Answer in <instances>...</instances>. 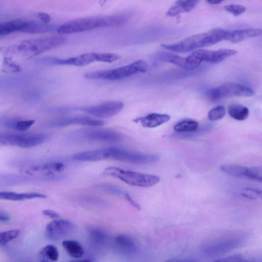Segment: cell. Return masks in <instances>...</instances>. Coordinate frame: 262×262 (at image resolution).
Returning a JSON list of instances; mask_svg holds the SVG:
<instances>
[{
	"label": "cell",
	"mask_w": 262,
	"mask_h": 262,
	"mask_svg": "<svg viewBox=\"0 0 262 262\" xmlns=\"http://www.w3.org/2000/svg\"><path fill=\"white\" fill-rule=\"evenodd\" d=\"M130 17L126 13L112 15L80 18L66 22L57 28L60 34H67L99 28L118 27L125 24Z\"/></svg>",
	"instance_id": "1"
},
{
	"label": "cell",
	"mask_w": 262,
	"mask_h": 262,
	"mask_svg": "<svg viewBox=\"0 0 262 262\" xmlns=\"http://www.w3.org/2000/svg\"><path fill=\"white\" fill-rule=\"evenodd\" d=\"M228 31L213 29L207 32L189 36L179 42L172 44H161L165 49L177 52H187L200 48L214 45L226 40Z\"/></svg>",
	"instance_id": "2"
},
{
	"label": "cell",
	"mask_w": 262,
	"mask_h": 262,
	"mask_svg": "<svg viewBox=\"0 0 262 262\" xmlns=\"http://www.w3.org/2000/svg\"><path fill=\"white\" fill-rule=\"evenodd\" d=\"M67 38L63 36H50L29 39L13 47L11 51L23 56H36L64 45Z\"/></svg>",
	"instance_id": "3"
},
{
	"label": "cell",
	"mask_w": 262,
	"mask_h": 262,
	"mask_svg": "<svg viewBox=\"0 0 262 262\" xmlns=\"http://www.w3.org/2000/svg\"><path fill=\"white\" fill-rule=\"evenodd\" d=\"M146 62L138 60L127 65L117 68L86 73L84 77L89 79L115 81L133 76L147 70Z\"/></svg>",
	"instance_id": "4"
},
{
	"label": "cell",
	"mask_w": 262,
	"mask_h": 262,
	"mask_svg": "<svg viewBox=\"0 0 262 262\" xmlns=\"http://www.w3.org/2000/svg\"><path fill=\"white\" fill-rule=\"evenodd\" d=\"M12 165L18 167L21 172L32 176H50L62 171L65 167L63 163L56 161L35 160H15Z\"/></svg>",
	"instance_id": "5"
},
{
	"label": "cell",
	"mask_w": 262,
	"mask_h": 262,
	"mask_svg": "<svg viewBox=\"0 0 262 262\" xmlns=\"http://www.w3.org/2000/svg\"><path fill=\"white\" fill-rule=\"evenodd\" d=\"M105 175L116 178L129 185L141 187L152 186L160 181L157 176L111 166L103 170Z\"/></svg>",
	"instance_id": "6"
},
{
	"label": "cell",
	"mask_w": 262,
	"mask_h": 262,
	"mask_svg": "<svg viewBox=\"0 0 262 262\" xmlns=\"http://www.w3.org/2000/svg\"><path fill=\"white\" fill-rule=\"evenodd\" d=\"M120 58V56L116 53L91 52L65 59L50 56L48 59V63L49 65L83 67L96 61L111 63Z\"/></svg>",
	"instance_id": "7"
},
{
	"label": "cell",
	"mask_w": 262,
	"mask_h": 262,
	"mask_svg": "<svg viewBox=\"0 0 262 262\" xmlns=\"http://www.w3.org/2000/svg\"><path fill=\"white\" fill-rule=\"evenodd\" d=\"M49 135L46 133L18 135L0 133V146H16L31 148L40 145L47 140Z\"/></svg>",
	"instance_id": "8"
},
{
	"label": "cell",
	"mask_w": 262,
	"mask_h": 262,
	"mask_svg": "<svg viewBox=\"0 0 262 262\" xmlns=\"http://www.w3.org/2000/svg\"><path fill=\"white\" fill-rule=\"evenodd\" d=\"M74 141H99L114 142L121 140V135L108 129H83L72 133L69 137Z\"/></svg>",
	"instance_id": "9"
},
{
	"label": "cell",
	"mask_w": 262,
	"mask_h": 262,
	"mask_svg": "<svg viewBox=\"0 0 262 262\" xmlns=\"http://www.w3.org/2000/svg\"><path fill=\"white\" fill-rule=\"evenodd\" d=\"M237 53V51L228 49L217 51L198 50L186 57L188 62L195 69L202 62L217 63Z\"/></svg>",
	"instance_id": "10"
},
{
	"label": "cell",
	"mask_w": 262,
	"mask_h": 262,
	"mask_svg": "<svg viewBox=\"0 0 262 262\" xmlns=\"http://www.w3.org/2000/svg\"><path fill=\"white\" fill-rule=\"evenodd\" d=\"M63 178V176L56 174L50 176H32L25 173L0 174V187L39 182L57 181Z\"/></svg>",
	"instance_id": "11"
},
{
	"label": "cell",
	"mask_w": 262,
	"mask_h": 262,
	"mask_svg": "<svg viewBox=\"0 0 262 262\" xmlns=\"http://www.w3.org/2000/svg\"><path fill=\"white\" fill-rule=\"evenodd\" d=\"M102 152L103 160L111 159L138 164H147L150 161L147 154L131 151L120 147L103 148Z\"/></svg>",
	"instance_id": "12"
},
{
	"label": "cell",
	"mask_w": 262,
	"mask_h": 262,
	"mask_svg": "<svg viewBox=\"0 0 262 262\" xmlns=\"http://www.w3.org/2000/svg\"><path fill=\"white\" fill-rule=\"evenodd\" d=\"M254 94L251 88L235 83H226L211 88L207 93L208 98L212 101L232 96L250 97Z\"/></svg>",
	"instance_id": "13"
},
{
	"label": "cell",
	"mask_w": 262,
	"mask_h": 262,
	"mask_svg": "<svg viewBox=\"0 0 262 262\" xmlns=\"http://www.w3.org/2000/svg\"><path fill=\"white\" fill-rule=\"evenodd\" d=\"M124 104L120 101H110L81 108L85 113L100 118L112 117L122 111Z\"/></svg>",
	"instance_id": "14"
},
{
	"label": "cell",
	"mask_w": 262,
	"mask_h": 262,
	"mask_svg": "<svg viewBox=\"0 0 262 262\" xmlns=\"http://www.w3.org/2000/svg\"><path fill=\"white\" fill-rule=\"evenodd\" d=\"M46 229L49 239L58 241L70 234L74 229V225L69 221L55 220L49 223Z\"/></svg>",
	"instance_id": "15"
},
{
	"label": "cell",
	"mask_w": 262,
	"mask_h": 262,
	"mask_svg": "<svg viewBox=\"0 0 262 262\" xmlns=\"http://www.w3.org/2000/svg\"><path fill=\"white\" fill-rule=\"evenodd\" d=\"M15 31L37 34L47 32L53 30L55 27L34 20L16 19L13 20Z\"/></svg>",
	"instance_id": "16"
},
{
	"label": "cell",
	"mask_w": 262,
	"mask_h": 262,
	"mask_svg": "<svg viewBox=\"0 0 262 262\" xmlns=\"http://www.w3.org/2000/svg\"><path fill=\"white\" fill-rule=\"evenodd\" d=\"M74 124L89 126H99L103 124V122L86 116H76L55 120L50 122L49 124V126L51 127L59 128Z\"/></svg>",
	"instance_id": "17"
},
{
	"label": "cell",
	"mask_w": 262,
	"mask_h": 262,
	"mask_svg": "<svg viewBox=\"0 0 262 262\" xmlns=\"http://www.w3.org/2000/svg\"><path fill=\"white\" fill-rule=\"evenodd\" d=\"M242 242L243 239L237 237L225 239L206 246L204 251L211 255H220L237 248Z\"/></svg>",
	"instance_id": "18"
},
{
	"label": "cell",
	"mask_w": 262,
	"mask_h": 262,
	"mask_svg": "<svg viewBox=\"0 0 262 262\" xmlns=\"http://www.w3.org/2000/svg\"><path fill=\"white\" fill-rule=\"evenodd\" d=\"M261 30L259 28H248L228 31L226 40L232 43H237L258 36L261 34Z\"/></svg>",
	"instance_id": "19"
},
{
	"label": "cell",
	"mask_w": 262,
	"mask_h": 262,
	"mask_svg": "<svg viewBox=\"0 0 262 262\" xmlns=\"http://www.w3.org/2000/svg\"><path fill=\"white\" fill-rule=\"evenodd\" d=\"M170 117L166 114L151 113L147 115L134 120V122H140L141 125L147 128H154L168 121Z\"/></svg>",
	"instance_id": "20"
},
{
	"label": "cell",
	"mask_w": 262,
	"mask_h": 262,
	"mask_svg": "<svg viewBox=\"0 0 262 262\" xmlns=\"http://www.w3.org/2000/svg\"><path fill=\"white\" fill-rule=\"evenodd\" d=\"M0 125L9 129L23 132L30 128L32 125V122L30 120L19 119L9 117H1Z\"/></svg>",
	"instance_id": "21"
},
{
	"label": "cell",
	"mask_w": 262,
	"mask_h": 262,
	"mask_svg": "<svg viewBox=\"0 0 262 262\" xmlns=\"http://www.w3.org/2000/svg\"><path fill=\"white\" fill-rule=\"evenodd\" d=\"M161 60L174 64L186 70H194L195 68L190 64L186 58L169 53L161 52L157 54Z\"/></svg>",
	"instance_id": "22"
},
{
	"label": "cell",
	"mask_w": 262,
	"mask_h": 262,
	"mask_svg": "<svg viewBox=\"0 0 262 262\" xmlns=\"http://www.w3.org/2000/svg\"><path fill=\"white\" fill-rule=\"evenodd\" d=\"M199 2V1H178L168 9L166 15L173 17L184 12H190Z\"/></svg>",
	"instance_id": "23"
},
{
	"label": "cell",
	"mask_w": 262,
	"mask_h": 262,
	"mask_svg": "<svg viewBox=\"0 0 262 262\" xmlns=\"http://www.w3.org/2000/svg\"><path fill=\"white\" fill-rule=\"evenodd\" d=\"M47 197L46 194L38 192L17 193L11 191H0V200L22 201L35 198L45 199Z\"/></svg>",
	"instance_id": "24"
},
{
	"label": "cell",
	"mask_w": 262,
	"mask_h": 262,
	"mask_svg": "<svg viewBox=\"0 0 262 262\" xmlns=\"http://www.w3.org/2000/svg\"><path fill=\"white\" fill-rule=\"evenodd\" d=\"M115 243L117 248L124 253H132L135 250L134 241L125 234H120L117 236L115 239Z\"/></svg>",
	"instance_id": "25"
},
{
	"label": "cell",
	"mask_w": 262,
	"mask_h": 262,
	"mask_svg": "<svg viewBox=\"0 0 262 262\" xmlns=\"http://www.w3.org/2000/svg\"><path fill=\"white\" fill-rule=\"evenodd\" d=\"M62 244L67 253L71 257L78 258L81 257L83 255V249L77 241L66 240L62 242Z\"/></svg>",
	"instance_id": "26"
},
{
	"label": "cell",
	"mask_w": 262,
	"mask_h": 262,
	"mask_svg": "<svg viewBox=\"0 0 262 262\" xmlns=\"http://www.w3.org/2000/svg\"><path fill=\"white\" fill-rule=\"evenodd\" d=\"M228 112L231 118L239 121L246 119L249 114L247 107L238 104L230 105L228 108Z\"/></svg>",
	"instance_id": "27"
},
{
	"label": "cell",
	"mask_w": 262,
	"mask_h": 262,
	"mask_svg": "<svg viewBox=\"0 0 262 262\" xmlns=\"http://www.w3.org/2000/svg\"><path fill=\"white\" fill-rule=\"evenodd\" d=\"M224 172L234 177H247L248 167L237 164H225L221 166Z\"/></svg>",
	"instance_id": "28"
},
{
	"label": "cell",
	"mask_w": 262,
	"mask_h": 262,
	"mask_svg": "<svg viewBox=\"0 0 262 262\" xmlns=\"http://www.w3.org/2000/svg\"><path fill=\"white\" fill-rule=\"evenodd\" d=\"M198 126V122L196 121L187 119L176 124L173 126V129L177 132H191L196 130Z\"/></svg>",
	"instance_id": "29"
},
{
	"label": "cell",
	"mask_w": 262,
	"mask_h": 262,
	"mask_svg": "<svg viewBox=\"0 0 262 262\" xmlns=\"http://www.w3.org/2000/svg\"><path fill=\"white\" fill-rule=\"evenodd\" d=\"M40 256H43L50 260L56 261L58 258V251L56 247L52 245L45 246L40 251Z\"/></svg>",
	"instance_id": "30"
},
{
	"label": "cell",
	"mask_w": 262,
	"mask_h": 262,
	"mask_svg": "<svg viewBox=\"0 0 262 262\" xmlns=\"http://www.w3.org/2000/svg\"><path fill=\"white\" fill-rule=\"evenodd\" d=\"M96 187L103 191L116 195L124 197L127 193L118 186L110 184H99L97 185Z\"/></svg>",
	"instance_id": "31"
},
{
	"label": "cell",
	"mask_w": 262,
	"mask_h": 262,
	"mask_svg": "<svg viewBox=\"0 0 262 262\" xmlns=\"http://www.w3.org/2000/svg\"><path fill=\"white\" fill-rule=\"evenodd\" d=\"M19 234V230H10L0 232V245L4 246L16 238Z\"/></svg>",
	"instance_id": "32"
},
{
	"label": "cell",
	"mask_w": 262,
	"mask_h": 262,
	"mask_svg": "<svg viewBox=\"0 0 262 262\" xmlns=\"http://www.w3.org/2000/svg\"><path fill=\"white\" fill-rule=\"evenodd\" d=\"M225 108L223 106H217L211 109L208 113V119L210 121H216L223 118L225 115Z\"/></svg>",
	"instance_id": "33"
},
{
	"label": "cell",
	"mask_w": 262,
	"mask_h": 262,
	"mask_svg": "<svg viewBox=\"0 0 262 262\" xmlns=\"http://www.w3.org/2000/svg\"><path fill=\"white\" fill-rule=\"evenodd\" d=\"M241 194L246 198L254 200L259 198L261 196V191L257 189L246 188L241 191Z\"/></svg>",
	"instance_id": "34"
},
{
	"label": "cell",
	"mask_w": 262,
	"mask_h": 262,
	"mask_svg": "<svg viewBox=\"0 0 262 262\" xmlns=\"http://www.w3.org/2000/svg\"><path fill=\"white\" fill-rule=\"evenodd\" d=\"M224 9L228 12L235 16H237L245 12L246 8L241 5L230 4L225 6Z\"/></svg>",
	"instance_id": "35"
},
{
	"label": "cell",
	"mask_w": 262,
	"mask_h": 262,
	"mask_svg": "<svg viewBox=\"0 0 262 262\" xmlns=\"http://www.w3.org/2000/svg\"><path fill=\"white\" fill-rule=\"evenodd\" d=\"M249 178L257 180L259 182L262 181V169L260 166H254L248 167L247 177Z\"/></svg>",
	"instance_id": "36"
},
{
	"label": "cell",
	"mask_w": 262,
	"mask_h": 262,
	"mask_svg": "<svg viewBox=\"0 0 262 262\" xmlns=\"http://www.w3.org/2000/svg\"><path fill=\"white\" fill-rule=\"evenodd\" d=\"M15 32L12 20L0 23V36L6 35Z\"/></svg>",
	"instance_id": "37"
},
{
	"label": "cell",
	"mask_w": 262,
	"mask_h": 262,
	"mask_svg": "<svg viewBox=\"0 0 262 262\" xmlns=\"http://www.w3.org/2000/svg\"><path fill=\"white\" fill-rule=\"evenodd\" d=\"M92 237L96 242L101 243L106 239V234L100 230L93 229L91 231Z\"/></svg>",
	"instance_id": "38"
},
{
	"label": "cell",
	"mask_w": 262,
	"mask_h": 262,
	"mask_svg": "<svg viewBox=\"0 0 262 262\" xmlns=\"http://www.w3.org/2000/svg\"><path fill=\"white\" fill-rule=\"evenodd\" d=\"M81 199L84 202H88L91 204H102L105 203V202L99 198H97L93 195H83L82 196Z\"/></svg>",
	"instance_id": "39"
},
{
	"label": "cell",
	"mask_w": 262,
	"mask_h": 262,
	"mask_svg": "<svg viewBox=\"0 0 262 262\" xmlns=\"http://www.w3.org/2000/svg\"><path fill=\"white\" fill-rule=\"evenodd\" d=\"M12 61L10 59L6 58L4 60V64L7 67L8 69H9V70L14 72H17L19 70H20L19 67L15 64V63L12 62Z\"/></svg>",
	"instance_id": "40"
},
{
	"label": "cell",
	"mask_w": 262,
	"mask_h": 262,
	"mask_svg": "<svg viewBox=\"0 0 262 262\" xmlns=\"http://www.w3.org/2000/svg\"><path fill=\"white\" fill-rule=\"evenodd\" d=\"M42 213L51 219H57L60 217V215L57 212L50 209L43 210Z\"/></svg>",
	"instance_id": "41"
},
{
	"label": "cell",
	"mask_w": 262,
	"mask_h": 262,
	"mask_svg": "<svg viewBox=\"0 0 262 262\" xmlns=\"http://www.w3.org/2000/svg\"><path fill=\"white\" fill-rule=\"evenodd\" d=\"M37 16L42 23L48 24L51 21L50 16L45 12H39L37 13Z\"/></svg>",
	"instance_id": "42"
},
{
	"label": "cell",
	"mask_w": 262,
	"mask_h": 262,
	"mask_svg": "<svg viewBox=\"0 0 262 262\" xmlns=\"http://www.w3.org/2000/svg\"><path fill=\"white\" fill-rule=\"evenodd\" d=\"M124 198L126 199V200L136 209L138 210H140V207L136 202L132 198V196L128 193H126Z\"/></svg>",
	"instance_id": "43"
},
{
	"label": "cell",
	"mask_w": 262,
	"mask_h": 262,
	"mask_svg": "<svg viewBox=\"0 0 262 262\" xmlns=\"http://www.w3.org/2000/svg\"><path fill=\"white\" fill-rule=\"evenodd\" d=\"M165 262H196V261L191 258H180L170 259Z\"/></svg>",
	"instance_id": "44"
},
{
	"label": "cell",
	"mask_w": 262,
	"mask_h": 262,
	"mask_svg": "<svg viewBox=\"0 0 262 262\" xmlns=\"http://www.w3.org/2000/svg\"><path fill=\"white\" fill-rule=\"evenodd\" d=\"M10 220V216L6 213L0 211V221L6 222Z\"/></svg>",
	"instance_id": "45"
},
{
	"label": "cell",
	"mask_w": 262,
	"mask_h": 262,
	"mask_svg": "<svg viewBox=\"0 0 262 262\" xmlns=\"http://www.w3.org/2000/svg\"><path fill=\"white\" fill-rule=\"evenodd\" d=\"M207 2L210 4H219L222 2V1L219 0H210L207 1Z\"/></svg>",
	"instance_id": "46"
},
{
	"label": "cell",
	"mask_w": 262,
	"mask_h": 262,
	"mask_svg": "<svg viewBox=\"0 0 262 262\" xmlns=\"http://www.w3.org/2000/svg\"><path fill=\"white\" fill-rule=\"evenodd\" d=\"M70 262H92V261L90 259H84L72 260Z\"/></svg>",
	"instance_id": "47"
},
{
	"label": "cell",
	"mask_w": 262,
	"mask_h": 262,
	"mask_svg": "<svg viewBox=\"0 0 262 262\" xmlns=\"http://www.w3.org/2000/svg\"><path fill=\"white\" fill-rule=\"evenodd\" d=\"M40 262H51L49 259H48V258H47L43 256H40Z\"/></svg>",
	"instance_id": "48"
},
{
	"label": "cell",
	"mask_w": 262,
	"mask_h": 262,
	"mask_svg": "<svg viewBox=\"0 0 262 262\" xmlns=\"http://www.w3.org/2000/svg\"><path fill=\"white\" fill-rule=\"evenodd\" d=\"M214 262H227V261L225 258H223L216 260Z\"/></svg>",
	"instance_id": "49"
},
{
	"label": "cell",
	"mask_w": 262,
	"mask_h": 262,
	"mask_svg": "<svg viewBox=\"0 0 262 262\" xmlns=\"http://www.w3.org/2000/svg\"><path fill=\"white\" fill-rule=\"evenodd\" d=\"M242 262H250V261H243Z\"/></svg>",
	"instance_id": "50"
}]
</instances>
